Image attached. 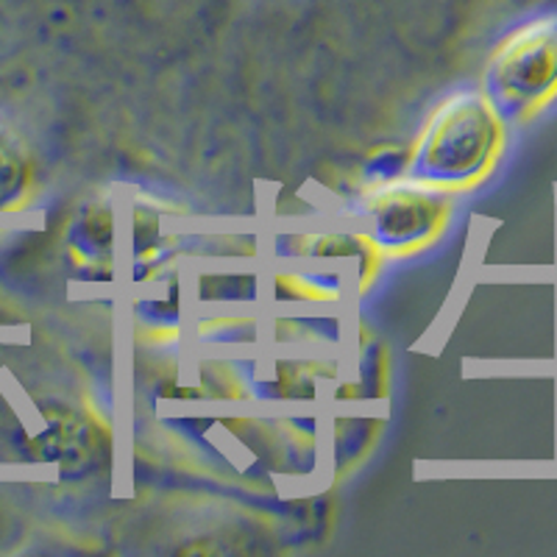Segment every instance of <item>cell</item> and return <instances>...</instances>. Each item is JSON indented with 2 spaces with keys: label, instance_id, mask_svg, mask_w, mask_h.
<instances>
[{
  "label": "cell",
  "instance_id": "cell-1",
  "mask_svg": "<svg viewBox=\"0 0 557 557\" xmlns=\"http://www.w3.org/2000/svg\"><path fill=\"white\" fill-rule=\"evenodd\" d=\"M505 151L507 117L487 92L466 89L435 109L418 168L426 182L469 190L496 171Z\"/></svg>",
  "mask_w": 557,
  "mask_h": 557
},
{
  "label": "cell",
  "instance_id": "cell-4",
  "mask_svg": "<svg viewBox=\"0 0 557 557\" xmlns=\"http://www.w3.org/2000/svg\"><path fill=\"white\" fill-rule=\"evenodd\" d=\"M32 165L12 139L0 137V209H12L28 193Z\"/></svg>",
  "mask_w": 557,
  "mask_h": 557
},
{
  "label": "cell",
  "instance_id": "cell-2",
  "mask_svg": "<svg viewBox=\"0 0 557 557\" xmlns=\"http://www.w3.org/2000/svg\"><path fill=\"white\" fill-rule=\"evenodd\" d=\"M485 92L507 121L519 123L557 103V12L535 14L496 42Z\"/></svg>",
  "mask_w": 557,
  "mask_h": 557
},
{
  "label": "cell",
  "instance_id": "cell-3",
  "mask_svg": "<svg viewBox=\"0 0 557 557\" xmlns=\"http://www.w3.org/2000/svg\"><path fill=\"white\" fill-rule=\"evenodd\" d=\"M380 218L382 235L391 243H416V240H430L437 235V228L446 223V203L444 198L435 196H421V193H391L380 201L376 209Z\"/></svg>",
  "mask_w": 557,
  "mask_h": 557
}]
</instances>
